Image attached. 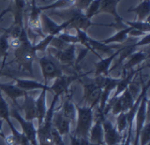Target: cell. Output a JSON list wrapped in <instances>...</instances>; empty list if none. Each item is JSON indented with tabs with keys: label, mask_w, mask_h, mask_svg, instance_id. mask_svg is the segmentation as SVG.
Returning a JSON list of instances; mask_svg holds the SVG:
<instances>
[{
	"label": "cell",
	"mask_w": 150,
	"mask_h": 145,
	"mask_svg": "<svg viewBox=\"0 0 150 145\" xmlns=\"http://www.w3.org/2000/svg\"><path fill=\"white\" fill-rule=\"evenodd\" d=\"M83 100L89 107L94 108L100 101L102 88L94 81L93 78L86 77L83 81Z\"/></svg>",
	"instance_id": "8992f818"
},
{
	"label": "cell",
	"mask_w": 150,
	"mask_h": 145,
	"mask_svg": "<svg viewBox=\"0 0 150 145\" xmlns=\"http://www.w3.org/2000/svg\"><path fill=\"white\" fill-rule=\"evenodd\" d=\"M19 39L21 41V44L16 50L13 51L15 60L20 68L25 70L33 77V63L34 60L37 59V52L34 50L33 45L29 40L25 28H24V30L22 31Z\"/></svg>",
	"instance_id": "6da1fadb"
},
{
	"label": "cell",
	"mask_w": 150,
	"mask_h": 145,
	"mask_svg": "<svg viewBox=\"0 0 150 145\" xmlns=\"http://www.w3.org/2000/svg\"><path fill=\"white\" fill-rule=\"evenodd\" d=\"M76 129L74 132L75 136L88 138L91 129L93 125V109L89 107H79L76 105Z\"/></svg>",
	"instance_id": "3957f363"
},
{
	"label": "cell",
	"mask_w": 150,
	"mask_h": 145,
	"mask_svg": "<svg viewBox=\"0 0 150 145\" xmlns=\"http://www.w3.org/2000/svg\"><path fill=\"white\" fill-rule=\"evenodd\" d=\"M128 12H135L138 16V21H144L149 18L150 3L149 0H142V2L135 7L129 8Z\"/></svg>",
	"instance_id": "484cf974"
},
{
	"label": "cell",
	"mask_w": 150,
	"mask_h": 145,
	"mask_svg": "<svg viewBox=\"0 0 150 145\" xmlns=\"http://www.w3.org/2000/svg\"><path fill=\"white\" fill-rule=\"evenodd\" d=\"M51 136H52V140H53L54 145H65L62 140V136L58 133V131L54 127H52Z\"/></svg>",
	"instance_id": "ab89813d"
},
{
	"label": "cell",
	"mask_w": 150,
	"mask_h": 145,
	"mask_svg": "<svg viewBox=\"0 0 150 145\" xmlns=\"http://www.w3.org/2000/svg\"><path fill=\"white\" fill-rule=\"evenodd\" d=\"M76 0H56L55 2H54L51 4L46 5V6H41L39 7L40 10L42 11H46V10H49V9H57V8H69L71 6L74 5Z\"/></svg>",
	"instance_id": "4dcf8cb0"
},
{
	"label": "cell",
	"mask_w": 150,
	"mask_h": 145,
	"mask_svg": "<svg viewBox=\"0 0 150 145\" xmlns=\"http://www.w3.org/2000/svg\"><path fill=\"white\" fill-rule=\"evenodd\" d=\"M117 130L119 133L122 134L127 128V113H121L117 115Z\"/></svg>",
	"instance_id": "8d00e7d4"
},
{
	"label": "cell",
	"mask_w": 150,
	"mask_h": 145,
	"mask_svg": "<svg viewBox=\"0 0 150 145\" xmlns=\"http://www.w3.org/2000/svg\"><path fill=\"white\" fill-rule=\"evenodd\" d=\"M42 11L36 4V0H32L31 4V11L28 18V29L33 35L34 40L37 37L44 38L46 35L44 34L42 28H41V22H40V13Z\"/></svg>",
	"instance_id": "ba28073f"
},
{
	"label": "cell",
	"mask_w": 150,
	"mask_h": 145,
	"mask_svg": "<svg viewBox=\"0 0 150 145\" xmlns=\"http://www.w3.org/2000/svg\"><path fill=\"white\" fill-rule=\"evenodd\" d=\"M47 90H41L38 99L35 100V107H36V114H37V121L38 125L40 126L43 123V121L45 119L46 114H47V107H46V93Z\"/></svg>",
	"instance_id": "d4e9b609"
},
{
	"label": "cell",
	"mask_w": 150,
	"mask_h": 145,
	"mask_svg": "<svg viewBox=\"0 0 150 145\" xmlns=\"http://www.w3.org/2000/svg\"><path fill=\"white\" fill-rule=\"evenodd\" d=\"M80 78V75H62L61 77L54 79V84L49 86L50 92H54L55 96L60 97L67 95L69 93V86L74 81Z\"/></svg>",
	"instance_id": "9c48e42d"
},
{
	"label": "cell",
	"mask_w": 150,
	"mask_h": 145,
	"mask_svg": "<svg viewBox=\"0 0 150 145\" xmlns=\"http://www.w3.org/2000/svg\"><path fill=\"white\" fill-rule=\"evenodd\" d=\"M54 37V35H47V36H45L38 44L33 45L34 50H35L36 52H37V51L45 52L46 49L47 48V47L50 45V42H51V41L53 40Z\"/></svg>",
	"instance_id": "e575fe53"
},
{
	"label": "cell",
	"mask_w": 150,
	"mask_h": 145,
	"mask_svg": "<svg viewBox=\"0 0 150 145\" xmlns=\"http://www.w3.org/2000/svg\"><path fill=\"white\" fill-rule=\"evenodd\" d=\"M99 115L104 130V144L106 145L120 144L122 142V134L118 132L117 128L114 127L105 116L100 114Z\"/></svg>",
	"instance_id": "30bf717a"
},
{
	"label": "cell",
	"mask_w": 150,
	"mask_h": 145,
	"mask_svg": "<svg viewBox=\"0 0 150 145\" xmlns=\"http://www.w3.org/2000/svg\"><path fill=\"white\" fill-rule=\"evenodd\" d=\"M70 122L63 114L61 109L54 111L52 117V125L62 136L70 134Z\"/></svg>",
	"instance_id": "5bb4252c"
},
{
	"label": "cell",
	"mask_w": 150,
	"mask_h": 145,
	"mask_svg": "<svg viewBox=\"0 0 150 145\" xmlns=\"http://www.w3.org/2000/svg\"><path fill=\"white\" fill-rule=\"evenodd\" d=\"M127 63L123 65V74L127 73L131 70H134L135 66H138L142 62H148L149 52L144 51H134L127 58Z\"/></svg>",
	"instance_id": "ac0fdd59"
},
{
	"label": "cell",
	"mask_w": 150,
	"mask_h": 145,
	"mask_svg": "<svg viewBox=\"0 0 150 145\" xmlns=\"http://www.w3.org/2000/svg\"><path fill=\"white\" fill-rule=\"evenodd\" d=\"M142 70V68H141L139 70H131L127 71V73L123 74L124 77L120 78V81H119V83L117 85V87H116L117 90H116V92L114 93L113 97H117V96L120 95L127 88H128V86L132 84L134 76L138 72H140Z\"/></svg>",
	"instance_id": "cb8c5ba5"
},
{
	"label": "cell",
	"mask_w": 150,
	"mask_h": 145,
	"mask_svg": "<svg viewBox=\"0 0 150 145\" xmlns=\"http://www.w3.org/2000/svg\"><path fill=\"white\" fill-rule=\"evenodd\" d=\"M37 61L40 66L42 77L46 83L63 75L61 63L54 55L47 54L41 57H37Z\"/></svg>",
	"instance_id": "277c9868"
},
{
	"label": "cell",
	"mask_w": 150,
	"mask_h": 145,
	"mask_svg": "<svg viewBox=\"0 0 150 145\" xmlns=\"http://www.w3.org/2000/svg\"><path fill=\"white\" fill-rule=\"evenodd\" d=\"M133 28L130 26H127L124 29H121L120 31H118V33L112 36H111L110 38H107L105 40L101 41L102 43L104 44H110V43H123L127 41V37L129 36V33L131 32Z\"/></svg>",
	"instance_id": "4316f807"
},
{
	"label": "cell",
	"mask_w": 150,
	"mask_h": 145,
	"mask_svg": "<svg viewBox=\"0 0 150 145\" xmlns=\"http://www.w3.org/2000/svg\"><path fill=\"white\" fill-rule=\"evenodd\" d=\"M121 50H122V48H119L115 53L112 54L107 58H105V59L102 58V59H100L99 62L95 63H94L95 68H96V70H95V77H98V76H105V77H108V75L110 73V66H111V63L115 59V57L120 55V53L121 52Z\"/></svg>",
	"instance_id": "e0dca14e"
},
{
	"label": "cell",
	"mask_w": 150,
	"mask_h": 145,
	"mask_svg": "<svg viewBox=\"0 0 150 145\" xmlns=\"http://www.w3.org/2000/svg\"><path fill=\"white\" fill-rule=\"evenodd\" d=\"M88 139H89L90 143H91L94 145L105 144H104V130H103V127H102L100 115L96 120L95 124L92 125Z\"/></svg>",
	"instance_id": "44dd1931"
},
{
	"label": "cell",
	"mask_w": 150,
	"mask_h": 145,
	"mask_svg": "<svg viewBox=\"0 0 150 145\" xmlns=\"http://www.w3.org/2000/svg\"><path fill=\"white\" fill-rule=\"evenodd\" d=\"M10 115H11L12 117H14L18 123L20 124V127L22 129V133L26 136V138L28 139L30 145H38L37 142V129L34 128L33 125V122H27L24 119V117H22L18 112V110L13 107Z\"/></svg>",
	"instance_id": "52a82bcc"
},
{
	"label": "cell",
	"mask_w": 150,
	"mask_h": 145,
	"mask_svg": "<svg viewBox=\"0 0 150 145\" xmlns=\"http://www.w3.org/2000/svg\"><path fill=\"white\" fill-rule=\"evenodd\" d=\"M88 42L91 46V48H92L93 51H100L102 53H109L111 52L114 48H120V47H114V46H108L106 44H104L102 43L101 41H96V40H93L91 38L89 37V40H88Z\"/></svg>",
	"instance_id": "f1b7e54d"
},
{
	"label": "cell",
	"mask_w": 150,
	"mask_h": 145,
	"mask_svg": "<svg viewBox=\"0 0 150 145\" xmlns=\"http://www.w3.org/2000/svg\"><path fill=\"white\" fill-rule=\"evenodd\" d=\"M0 91L4 92L12 101L14 106L18 107L17 100L20 97H24L26 92H24L23 90L19 89L18 86L14 85H11L8 83H0Z\"/></svg>",
	"instance_id": "603a6c76"
},
{
	"label": "cell",
	"mask_w": 150,
	"mask_h": 145,
	"mask_svg": "<svg viewBox=\"0 0 150 145\" xmlns=\"http://www.w3.org/2000/svg\"><path fill=\"white\" fill-rule=\"evenodd\" d=\"M148 103H149V100H148V93H147L142 99L141 103L138 107V110H137V113H136V115H135V119H134L136 121L135 140H134V143L133 145H139V135H140L142 129L145 125L144 123L149 115L148 114Z\"/></svg>",
	"instance_id": "4fadbf2b"
},
{
	"label": "cell",
	"mask_w": 150,
	"mask_h": 145,
	"mask_svg": "<svg viewBox=\"0 0 150 145\" xmlns=\"http://www.w3.org/2000/svg\"><path fill=\"white\" fill-rule=\"evenodd\" d=\"M59 97L54 96L52 104L50 105V107L47 109L45 119L43 121V123L39 126L37 129V142L39 145H54L51 131H52V117L55 107V103L57 102Z\"/></svg>",
	"instance_id": "5b68a950"
},
{
	"label": "cell",
	"mask_w": 150,
	"mask_h": 145,
	"mask_svg": "<svg viewBox=\"0 0 150 145\" xmlns=\"http://www.w3.org/2000/svg\"><path fill=\"white\" fill-rule=\"evenodd\" d=\"M122 21L126 25H127V26L132 27L134 30L140 31V32L144 33H149L150 25L149 18L144 20V21H138V20L137 21H128V20L122 18Z\"/></svg>",
	"instance_id": "83f0119b"
},
{
	"label": "cell",
	"mask_w": 150,
	"mask_h": 145,
	"mask_svg": "<svg viewBox=\"0 0 150 145\" xmlns=\"http://www.w3.org/2000/svg\"><path fill=\"white\" fill-rule=\"evenodd\" d=\"M60 63L67 66H74L76 60V45H69L65 48L56 51L54 55Z\"/></svg>",
	"instance_id": "9a60e30c"
},
{
	"label": "cell",
	"mask_w": 150,
	"mask_h": 145,
	"mask_svg": "<svg viewBox=\"0 0 150 145\" xmlns=\"http://www.w3.org/2000/svg\"><path fill=\"white\" fill-rule=\"evenodd\" d=\"M22 109L25 112V120L27 122H33L37 118L35 100L33 96H30L27 92L24 96V103L22 105Z\"/></svg>",
	"instance_id": "7402d4cb"
},
{
	"label": "cell",
	"mask_w": 150,
	"mask_h": 145,
	"mask_svg": "<svg viewBox=\"0 0 150 145\" xmlns=\"http://www.w3.org/2000/svg\"><path fill=\"white\" fill-rule=\"evenodd\" d=\"M5 144L7 145H17L16 144V141H15V138L12 135L11 136H5V138L4 139Z\"/></svg>",
	"instance_id": "b9f144b4"
},
{
	"label": "cell",
	"mask_w": 150,
	"mask_h": 145,
	"mask_svg": "<svg viewBox=\"0 0 150 145\" xmlns=\"http://www.w3.org/2000/svg\"><path fill=\"white\" fill-rule=\"evenodd\" d=\"M70 137V144L71 145H94L90 143L88 138H82V137H76L71 134H69Z\"/></svg>",
	"instance_id": "74e56055"
},
{
	"label": "cell",
	"mask_w": 150,
	"mask_h": 145,
	"mask_svg": "<svg viewBox=\"0 0 150 145\" xmlns=\"http://www.w3.org/2000/svg\"><path fill=\"white\" fill-rule=\"evenodd\" d=\"M120 1V0H102L98 10V13H110L115 18V23H112L111 26L115 27V29H117L118 31L127 27V26L122 21L123 18H121L117 11V5Z\"/></svg>",
	"instance_id": "8fae6325"
},
{
	"label": "cell",
	"mask_w": 150,
	"mask_h": 145,
	"mask_svg": "<svg viewBox=\"0 0 150 145\" xmlns=\"http://www.w3.org/2000/svg\"><path fill=\"white\" fill-rule=\"evenodd\" d=\"M3 122H4V121L2 119H0V137H2L3 139H4L5 138V136H4V134L3 132Z\"/></svg>",
	"instance_id": "ee69618b"
},
{
	"label": "cell",
	"mask_w": 150,
	"mask_h": 145,
	"mask_svg": "<svg viewBox=\"0 0 150 145\" xmlns=\"http://www.w3.org/2000/svg\"><path fill=\"white\" fill-rule=\"evenodd\" d=\"M93 0H76L75 4L73 6H75L76 8H77L78 10L85 12V11L88 9V7L90 6V4H91Z\"/></svg>",
	"instance_id": "f35d334b"
},
{
	"label": "cell",
	"mask_w": 150,
	"mask_h": 145,
	"mask_svg": "<svg viewBox=\"0 0 150 145\" xmlns=\"http://www.w3.org/2000/svg\"><path fill=\"white\" fill-rule=\"evenodd\" d=\"M102 0H93L91 2V4H90V6L88 7V9L85 11V15L87 16V18H89L90 19H91V18L97 14H98V10L100 7V3Z\"/></svg>",
	"instance_id": "d590c367"
},
{
	"label": "cell",
	"mask_w": 150,
	"mask_h": 145,
	"mask_svg": "<svg viewBox=\"0 0 150 145\" xmlns=\"http://www.w3.org/2000/svg\"><path fill=\"white\" fill-rule=\"evenodd\" d=\"M24 24L23 23H16L13 22V24L7 29H4V33H7L9 39H15L19 38L22 31L24 30Z\"/></svg>",
	"instance_id": "f546056e"
},
{
	"label": "cell",
	"mask_w": 150,
	"mask_h": 145,
	"mask_svg": "<svg viewBox=\"0 0 150 145\" xmlns=\"http://www.w3.org/2000/svg\"><path fill=\"white\" fill-rule=\"evenodd\" d=\"M150 141V122H148L142 129L139 135V145L149 144Z\"/></svg>",
	"instance_id": "836d02e7"
},
{
	"label": "cell",
	"mask_w": 150,
	"mask_h": 145,
	"mask_svg": "<svg viewBox=\"0 0 150 145\" xmlns=\"http://www.w3.org/2000/svg\"><path fill=\"white\" fill-rule=\"evenodd\" d=\"M134 101V98L128 87L120 95L108 100L104 109L103 115L105 116L110 111L112 112L113 115H118L121 113H127L133 107Z\"/></svg>",
	"instance_id": "7a4b0ae2"
},
{
	"label": "cell",
	"mask_w": 150,
	"mask_h": 145,
	"mask_svg": "<svg viewBox=\"0 0 150 145\" xmlns=\"http://www.w3.org/2000/svg\"><path fill=\"white\" fill-rule=\"evenodd\" d=\"M63 114L68 118V120L70 122L71 124L76 123V104L73 101L72 95L71 94H67L65 95V99L63 100L62 106L60 108Z\"/></svg>",
	"instance_id": "ffe728a7"
},
{
	"label": "cell",
	"mask_w": 150,
	"mask_h": 145,
	"mask_svg": "<svg viewBox=\"0 0 150 145\" xmlns=\"http://www.w3.org/2000/svg\"><path fill=\"white\" fill-rule=\"evenodd\" d=\"M40 22H41V28L44 34L47 33V35H54V36H56L59 33H62V31L65 30L69 26V22L68 20L64 21L61 25H57L44 12L40 13Z\"/></svg>",
	"instance_id": "7c38bea8"
},
{
	"label": "cell",
	"mask_w": 150,
	"mask_h": 145,
	"mask_svg": "<svg viewBox=\"0 0 150 145\" xmlns=\"http://www.w3.org/2000/svg\"><path fill=\"white\" fill-rule=\"evenodd\" d=\"M9 77L12 78L14 81H16V86H18L19 89L23 90L24 92L33 91V90H47V92H50L49 86H47L46 84H42L37 80L33 79H23V78H17L9 76Z\"/></svg>",
	"instance_id": "2e32d148"
},
{
	"label": "cell",
	"mask_w": 150,
	"mask_h": 145,
	"mask_svg": "<svg viewBox=\"0 0 150 145\" xmlns=\"http://www.w3.org/2000/svg\"><path fill=\"white\" fill-rule=\"evenodd\" d=\"M4 1H5V0H4ZM26 1H28V0H26Z\"/></svg>",
	"instance_id": "bcb514c9"
},
{
	"label": "cell",
	"mask_w": 150,
	"mask_h": 145,
	"mask_svg": "<svg viewBox=\"0 0 150 145\" xmlns=\"http://www.w3.org/2000/svg\"><path fill=\"white\" fill-rule=\"evenodd\" d=\"M119 81H120V78H112V77H108L107 81L102 89V93H101V97H100V101H99L100 107L98 109V112L100 114H103V112L106 106V103H107L108 100L110 99V94H111L112 91L117 87Z\"/></svg>",
	"instance_id": "d6986e66"
},
{
	"label": "cell",
	"mask_w": 150,
	"mask_h": 145,
	"mask_svg": "<svg viewBox=\"0 0 150 145\" xmlns=\"http://www.w3.org/2000/svg\"><path fill=\"white\" fill-rule=\"evenodd\" d=\"M0 119L9 122L10 120V110L8 104L6 103L5 100L3 98L1 91H0Z\"/></svg>",
	"instance_id": "d6a6232c"
},
{
	"label": "cell",
	"mask_w": 150,
	"mask_h": 145,
	"mask_svg": "<svg viewBox=\"0 0 150 145\" xmlns=\"http://www.w3.org/2000/svg\"><path fill=\"white\" fill-rule=\"evenodd\" d=\"M131 141H132V133L127 132V137L125 143L120 145H131Z\"/></svg>",
	"instance_id": "7bdbcfd3"
},
{
	"label": "cell",
	"mask_w": 150,
	"mask_h": 145,
	"mask_svg": "<svg viewBox=\"0 0 150 145\" xmlns=\"http://www.w3.org/2000/svg\"><path fill=\"white\" fill-rule=\"evenodd\" d=\"M21 44V41L19 38H15V39H9V48H11L13 51L16 50Z\"/></svg>",
	"instance_id": "60d3db41"
},
{
	"label": "cell",
	"mask_w": 150,
	"mask_h": 145,
	"mask_svg": "<svg viewBox=\"0 0 150 145\" xmlns=\"http://www.w3.org/2000/svg\"><path fill=\"white\" fill-rule=\"evenodd\" d=\"M9 48V37L7 33H4L2 35H0V60L3 58L4 63L8 55Z\"/></svg>",
	"instance_id": "1f68e13d"
},
{
	"label": "cell",
	"mask_w": 150,
	"mask_h": 145,
	"mask_svg": "<svg viewBox=\"0 0 150 145\" xmlns=\"http://www.w3.org/2000/svg\"><path fill=\"white\" fill-rule=\"evenodd\" d=\"M103 145H106V144H103ZM114 145H120V144H114Z\"/></svg>",
	"instance_id": "f6af8a7d"
}]
</instances>
